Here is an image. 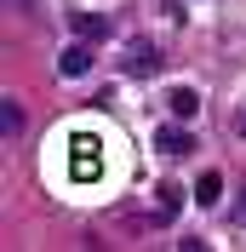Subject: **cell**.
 <instances>
[{
    "label": "cell",
    "instance_id": "1",
    "mask_svg": "<svg viewBox=\"0 0 246 252\" xmlns=\"http://www.w3.org/2000/svg\"><path fill=\"white\" fill-rule=\"evenodd\" d=\"M69 178H75V184H97V178H103V155H97L92 132H75V138H69Z\"/></svg>",
    "mask_w": 246,
    "mask_h": 252
},
{
    "label": "cell",
    "instance_id": "2",
    "mask_svg": "<svg viewBox=\"0 0 246 252\" xmlns=\"http://www.w3.org/2000/svg\"><path fill=\"white\" fill-rule=\"evenodd\" d=\"M154 143H160V155H172V160L195 149V138H189V132H184L178 121H172V126H160V132H154Z\"/></svg>",
    "mask_w": 246,
    "mask_h": 252
},
{
    "label": "cell",
    "instance_id": "3",
    "mask_svg": "<svg viewBox=\"0 0 246 252\" xmlns=\"http://www.w3.org/2000/svg\"><path fill=\"white\" fill-rule=\"evenodd\" d=\"M58 69H63L69 80H75V75H86V69H92V40H75V46H63Z\"/></svg>",
    "mask_w": 246,
    "mask_h": 252
},
{
    "label": "cell",
    "instance_id": "4",
    "mask_svg": "<svg viewBox=\"0 0 246 252\" xmlns=\"http://www.w3.org/2000/svg\"><path fill=\"white\" fill-rule=\"evenodd\" d=\"M166 109H172V121H189V115H200V92H195V86H172Z\"/></svg>",
    "mask_w": 246,
    "mask_h": 252
},
{
    "label": "cell",
    "instance_id": "5",
    "mask_svg": "<svg viewBox=\"0 0 246 252\" xmlns=\"http://www.w3.org/2000/svg\"><path fill=\"white\" fill-rule=\"evenodd\" d=\"M69 23H75L80 40H109V17L103 12H69Z\"/></svg>",
    "mask_w": 246,
    "mask_h": 252
},
{
    "label": "cell",
    "instance_id": "6",
    "mask_svg": "<svg viewBox=\"0 0 246 252\" xmlns=\"http://www.w3.org/2000/svg\"><path fill=\"white\" fill-rule=\"evenodd\" d=\"M126 75H160V52H154L149 40H138L132 58H126Z\"/></svg>",
    "mask_w": 246,
    "mask_h": 252
},
{
    "label": "cell",
    "instance_id": "7",
    "mask_svg": "<svg viewBox=\"0 0 246 252\" xmlns=\"http://www.w3.org/2000/svg\"><path fill=\"white\" fill-rule=\"evenodd\" d=\"M195 201H200V206H217V201H223V172H200Z\"/></svg>",
    "mask_w": 246,
    "mask_h": 252
},
{
    "label": "cell",
    "instance_id": "8",
    "mask_svg": "<svg viewBox=\"0 0 246 252\" xmlns=\"http://www.w3.org/2000/svg\"><path fill=\"white\" fill-rule=\"evenodd\" d=\"M154 195H160V206H154V218H160V223H166L172 212L184 206V189H178V184H160V189H154Z\"/></svg>",
    "mask_w": 246,
    "mask_h": 252
},
{
    "label": "cell",
    "instance_id": "9",
    "mask_svg": "<svg viewBox=\"0 0 246 252\" xmlns=\"http://www.w3.org/2000/svg\"><path fill=\"white\" fill-rule=\"evenodd\" d=\"M0 132H6V138L23 132V109H17V97H0Z\"/></svg>",
    "mask_w": 246,
    "mask_h": 252
},
{
    "label": "cell",
    "instance_id": "10",
    "mask_svg": "<svg viewBox=\"0 0 246 252\" xmlns=\"http://www.w3.org/2000/svg\"><path fill=\"white\" fill-rule=\"evenodd\" d=\"M235 223L246 229V189H241V206H235Z\"/></svg>",
    "mask_w": 246,
    "mask_h": 252
},
{
    "label": "cell",
    "instance_id": "11",
    "mask_svg": "<svg viewBox=\"0 0 246 252\" xmlns=\"http://www.w3.org/2000/svg\"><path fill=\"white\" fill-rule=\"evenodd\" d=\"M235 132H241V138H246V115H235Z\"/></svg>",
    "mask_w": 246,
    "mask_h": 252
}]
</instances>
